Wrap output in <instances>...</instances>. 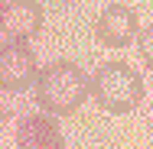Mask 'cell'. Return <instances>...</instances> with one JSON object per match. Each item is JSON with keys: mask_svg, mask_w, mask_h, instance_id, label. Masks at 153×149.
<instances>
[{"mask_svg": "<svg viewBox=\"0 0 153 149\" xmlns=\"http://www.w3.org/2000/svg\"><path fill=\"white\" fill-rule=\"evenodd\" d=\"M16 149H65L59 126L49 114L23 117L16 126Z\"/></svg>", "mask_w": 153, "mask_h": 149, "instance_id": "cell-6", "label": "cell"}, {"mask_svg": "<svg viewBox=\"0 0 153 149\" xmlns=\"http://www.w3.org/2000/svg\"><path fill=\"white\" fill-rule=\"evenodd\" d=\"M42 29V7L36 0H0V32L26 42Z\"/></svg>", "mask_w": 153, "mask_h": 149, "instance_id": "cell-5", "label": "cell"}, {"mask_svg": "<svg viewBox=\"0 0 153 149\" xmlns=\"http://www.w3.org/2000/svg\"><path fill=\"white\" fill-rule=\"evenodd\" d=\"M36 55L26 42L10 39L0 46V91H26L36 81Z\"/></svg>", "mask_w": 153, "mask_h": 149, "instance_id": "cell-3", "label": "cell"}, {"mask_svg": "<svg viewBox=\"0 0 153 149\" xmlns=\"http://www.w3.org/2000/svg\"><path fill=\"white\" fill-rule=\"evenodd\" d=\"M137 52H140V59H143V65L147 68H153V23L147 26V29H140L137 32Z\"/></svg>", "mask_w": 153, "mask_h": 149, "instance_id": "cell-7", "label": "cell"}, {"mask_svg": "<svg viewBox=\"0 0 153 149\" xmlns=\"http://www.w3.org/2000/svg\"><path fill=\"white\" fill-rule=\"evenodd\" d=\"M33 94H36V104L49 117H68L85 104V97L91 91H88V75L75 62L62 59V62H52V65L36 71Z\"/></svg>", "mask_w": 153, "mask_h": 149, "instance_id": "cell-1", "label": "cell"}, {"mask_svg": "<svg viewBox=\"0 0 153 149\" xmlns=\"http://www.w3.org/2000/svg\"><path fill=\"white\" fill-rule=\"evenodd\" d=\"M88 91L108 114H130L143 101V75L130 68L127 62H104L91 78Z\"/></svg>", "mask_w": 153, "mask_h": 149, "instance_id": "cell-2", "label": "cell"}, {"mask_svg": "<svg viewBox=\"0 0 153 149\" xmlns=\"http://www.w3.org/2000/svg\"><path fill=\"white\" fill-rule=\"evenodd\" d=\"M3 120H7V107L0 104V123H3Z\"/></svg>", "mask_w": 153, "mask_h": 149, "instance_id": "cell-8", "label": "cell"}, {"mask_svg": "<svg viewBox=\"0 0 153 149\" xmlns=\"http://www.w3.org/2000/svg\"><path fill=\"white\" fill-rule=\"evenodd\" d=\"M140 32V23H137V10H130L127 3H111L104 7V13L98 16L94 23V36L98 42L111 46V49H124L137 39Z\"/></svg>", "mask_w": 153, "mask_h": 149, "instance_id": "cell-4", "label": "cell"}]
</instances>
